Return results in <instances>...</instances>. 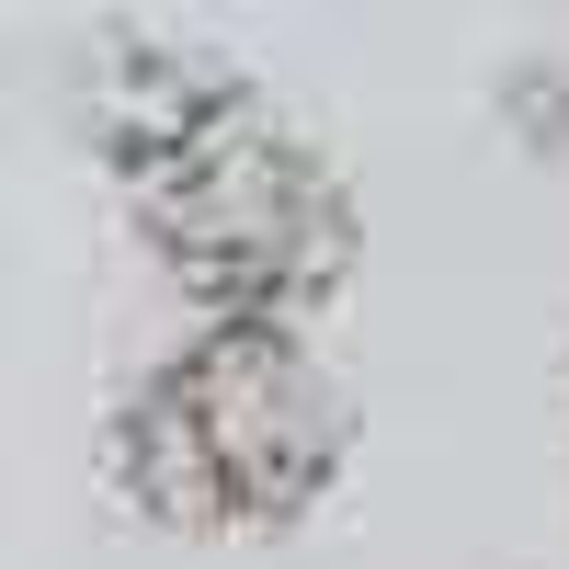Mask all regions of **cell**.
Masks as SVG:
<instances>
[{"instance_id": "2", "label": "cell", "mask_w": 569, "mask_h": 569, "mask_svg": "<svg viewBox=\"0 0 569 569\" xmlns=\"http://www.w3.org/2000/svg\"><path fill=\"white\" fill-rule=\"evenodd\" d=\"M342 467V388L308 365L297 330L206 319L149 388L114 410V479L149 525L240 536L308 512Z\"/></svg>"}, {"instance_id": "1", "label": "cell", "mask_w": 569, "mask_h": 569, "mask_svg": "<svg viewBox=\"0 0 569 569\" xmlns=\"http://www.w3.org/2000/svg\"><path fill=\"white\" fill-rule=\"evenodd\" d=\"M103 137L137 182L160 262L217 319L284 330L353 251V206L240 80H217L182 46H114L103 58Z\"/></svg>"}]
</instances>
